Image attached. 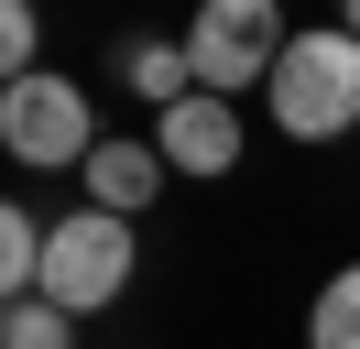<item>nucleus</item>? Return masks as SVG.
<instances>
[{
  "label": "nucleus",
  "mask_w": 360,
  "mask_h": 349,
  "mask_svg": "<svg viewBox=\"0 0 360 349\" xmlns=\"http://www.w3.org/2000/svg\"><path fill=\"white\" fill-rule=\"evenodd\" d=\"M0 349H77V317L44 305V295H22L11 317H0Z\"/></svg>",
  "instance_id": "10"
},
{
  "label": "nucleus",
  "mask_w": 360,
  "mask_h": 349,
  "mask_svg": "<svg viewBox=\"0 0 360 349\" xmlns=\"http://www.w3.org/2000/svg\"><path fill=\"white\" fill-rule=\"evenodd\" d=\"M164 174H175V164H164L153 142H98V153H88V208H110V218H142Z\"/></svg>",
  "instance_id": "6"
},
{
  "label": "nucleus",
  "mask_w": 360,
  "mask_h": 349,
  "mask_svg": "<svg viewBox=\"0 0 360 349\" xmlns=\"http://www.w3.org/2000/svg\"><path fill=\"white\" fill-rule=\"evenodd\" d=\"M306 349H360V262H338L306 305Z\"/></svg>",
  "instance_id": "8"
},
{
  "label": "nucleus",
  "mask_w": 360,
  "mask_h": 349,
  "mask_svg": "<svg viewBox=\"0 0 360 349\" xmlns=\"http://www.w3.org/2000/svg\"><path fill=\"white\" fill-rule=\"evenodd\" d=\"M33 55H44V11L33 0H0V87L33 77Z\"/></svg>",
  "instance_id": "11"
},
{
  "label": "nucleus",
  "mask_w": 360,
  "mask_h": 349,
  "mask_svg": "<svg viewBox=\"0 0 360 349\" xmlns=\"http://www.w3.org/2000/svg\"><path fill=\"white\" fill-rule=\"evenodd\" d=\"M153 153L175 174H240V99H186V109H164L153 120Z\"/></svg>",
  "instance_id": "5"
},
{
  "label": "nucleus",
  "mask_w": 360,
  "mask_h": 349,
  "mask_svg": "<svg viewBox=\"0 0 360 349\" xmlns=\"http://www.w3.org/2000/svg\"><path fill=\"white\" fill-rule=\"evenodd\" d=\"M262 109H273L284 142H338V131H360V33L349 22H306V33L284 44V65H273Z\"/></svg>",
  "instance_id": "1"
},
{
  "label": "nucleus",
  "mask_w": 360,
  "mask_h": 349,
  "mask_svg": "<svg viewBox=\"0 0 360 349\" xmlns=\"http://www.w3.org/2000/svg\"><path fill=\"white\" fill-rule=\"evenodd\" d=\"M120 77H131V99L153 109H186L197 99V55H186V33H153V44H120Z\"/></svg>",
  "instance_id": "7"
},
{
  "label": "nucleus",
  "mask_w": 360,
  "mask_h": 349,
  "mask_svg": "<svg viewBox=\"0 0 360 349\" xmlns=\"http://www.w3.org/2000/svg\"><path fill=\"white\" fill-rule=\"evenodd\" d=\"M44 218H22V208H0V295L22 305V295H44Z\"/></svg>",
  "instance_id": "9"
},
{
  "label": "nucleus",
  "mask_w": 360,
  "mask_h": 349,
  "mask_svg": "<svg viewBox=\"0 0 360 349\" xmlns=\"http://www.w3.org/2000/svg\"><path fill=\"white\" fill-rule=\"evenodd\" d=\"M338 22H349V33H360V0H338Z\"/></svg>",
  "instance_id": "12"
},
{
  "label": "nucleus",
  "mask_w": 360,
  "mask_h": 349,
  "mask_svg": "<svg viewBox=\"0 0 360 349\" xmlns=\"http://www.w3.org/2000/svg\"><path fill=\"white\" fill-rule=\"evenodd\" d=\"M131 295V218L110 208H66L44 240V305H66V317H98V305Z\"/></svg>",
  "instance_id": "4"
},
{
  "label": "nucleus",
  "mask_w": 360,
  "mask_h": 349,
  "mask_svg": "<svg viewBox=\"0 0 360 349\" xmlns=\"http://www.w3.org/2000/svg\"><path fill=\"white\" fill-rule=\"evenodd\" d=\"M284 44H295L284 0H197V11H186V55H197V87H207V99L273 87Z\"/></svg>",
  "instance_id": "3"
},
{
  "label": "nucleus",
  "mask_w": 360,
  "mask_h": 349,
  "mask_svg": "<svg viewBox=\"0 0 360 349\" xmlns=\"http://www.w3.org/2000/svg\"><path fill=\"white\" fill-rule=\"evenodd\" d=\"M98 142H110V131H98L88 87H77L66 65H33V77L0 87V153H11V164H33V174H88Z\"/></svg>",
  "instance_id": "2"
}]
</instances>
